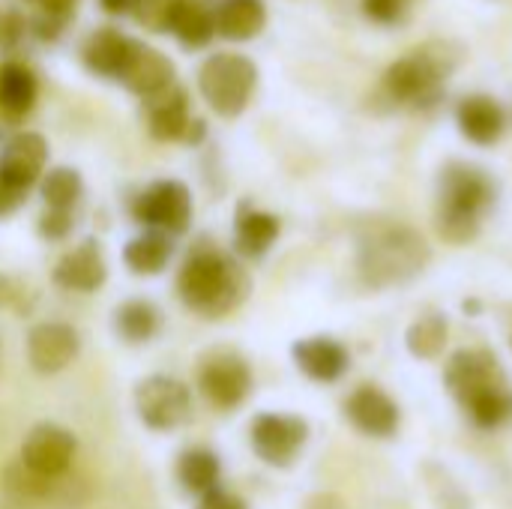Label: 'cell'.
<instances>
[{
    "label": "cell",
    "mask_w": 512,
    "mask_h": 509,
    "mask_svg": "<svg viewBox=\"0 0 512 509\" xmlns=\"http://www.w3.org/2000/svg\"><path fill=\"white\" fill-rule=\"evenodd\" d=\"M171 33L180 39L183 48H204L216 36V12L204 0H183L174 15Z\"/></svg>",
    "instance_id": "obj_27"
},
{
    "label": "cell",
    "mask_w": 512,
    "mask_h": 509,
    "mask_svg": "<svg viewBox=\"0 0 512 509\" xmlns=\"http://www.w3.org/2000/svg\"><path fill=\"white\" fill-rule=\"evenodd\" d=\"M135 414L150 432H174L192 423L195 405L183 381L171 375H150L135 387Z\"/></svg>",
    "instance_id": "obj_7"
},
{
    "label": "cell",
    "mask_w": 512,
    "mask_h": 509,
    "mask_svg": "<svg viewBox=\"0 0 512 509\" xmlns=\"http://www.w3.org/2000/svg\"><path fill=\"white\" fill-rule=\"evenodd\" d=\"M39 192L45 201V210H75V204L84 195V180L75 168H51L39 180Z\"/></svg>",
    "instance_id": "obj_28"
},
{
    "label": "cell",
    "mask_w": 512,
    "mask_h": 509,
    "mask_svg": "<svg viewBox=\"0 0 512 509\" xmlns=\"http://www.w3.org/2000/svg\"><path fill=\"white\" fill-rule=\"evenodd\" d=\"M180 3L183 0H135L132 18L150 33H165V30H171Z\"/></svg>",
    "instance_id": "obj_30"
},
{
    "label": "cell",
    "mask_w": 512,
    "mask_h": 509,
    "mask_svg": "<svg viewBox=\"0 0 512 509\" xmlns=\"http://www.w3.org/2000/svg\"><path fill=\"white\" fill-rule=\"evenodd\" d=\"M291 354H294L297 369L318 384H333L348 369V351L336 339H327V336L300 339L291 348Z\"/></svg>",
    "instance_id": "obj_19"
},
{
    "label": "cell",
    "mask_w": 512,
    "mask_h": 509,
    "mask_svg": "<svg viewBox=\"0 0 512 509\" xmlns=\"http://www.w3.org/2000/svg\"><path fill=\"white\" fill-rule=\"evenodd\" d=\"M447 387L483 429H498L512 417V393L498 360L486 351H459L447 366Z\"/></svg>",
    "instance_id": "obj_2"
},
{
    "label": "cell",
    "mask_w": 512,
    "mask_h": 509,
    "mask_svg": "<svg viewBox=\"0 0 512 509\" xmlns=\"http://www.w3.org/2000/svg\"><path fill=\"white\" fill-rule=\"evenodd\" d=\"M252 291L246 270L210 243H198L180 273H177V294L186 309L204 318H222L234 312Z\"/></svg>",
    "instance_id": "obj_1"
},
{
    "label": "cell",
    "mask_w": 512,
    "mask_h": 509,
    "mask_svg": "<svg viewBox=\"0 0 512 509\" xmlns=\"http://www.w3.org/2000/svg\"><path fill=\"white\" fill-rule=\"evenodd\" d=\"M39 96V81L33 69L21 60L0 63V117L6 123H21Z\"/></svg>",
    "instance_id": "obj_20"
},
{
    "label": "cell",
    "mask_w": 512,
    "mask_h": 509,
    "mask_svg": "<svg viewBox=\"0 0 512 509\" xmlns=\"http://www.w3.org/2000/svg\"><path fill=\"white\" fill-rule=\"evenodd\" d=\"M27 21L18 9H0V48L9 51L24 39Z\"/></svg>",
    "instance_id": "obj_34"
},
{
    "label": "cell",
    "mask_w": 512,
    "mask_h": 509,
    "mask_svg": "<svg viewBox=\"0 0 512 509\" xmlns=\"http://www.w3.org/2000/svg\"><path fill=\"white\" fill-rule=\"evenodd\" d=\"M42 3V21H39V36L45 42H54L60 36V30L69 24V18L78 9V0H39Z\"/></svg>",
    "instance_id": "obj_31"
},
{
    "label": "cell",
    "mask_w": 512,
    "mask_h": 509,
    "mask_svg": "<svg viewBox=\"0 0 512 509\" xmlns=\"http://www.w3.org/2000/svg\"><path fill=\"white\" fill-rule=\"evenodd\" d=\"M258 87V66L246 54L219 51L198 69V90L219 117H240Z\"/></svg>",
    "instance_id": "obj_6"
},
{
    "label": "cell",
    "mask_w": 512,
    "mask_h": 509,
    "mask_svg": "<svg viewBox=\"0 0 512 509\" xmlns=\"http://www.w3.org/2000/svg\"><path fill=\"white\" fill-rule=\"evenodd\" d=\"M72 228H75L72 210H45V213L39 216V234H42L45 240L60 243V240H66V237L72 234Z\"/></svg>",
    "instance_id": "obj_33"
},
{
    "label": "cell",
    "mask_w": 512,
    "mask_h": 509,
    "mask_svg": "<svg viewBox=\"0 0 512 509\" xmlns=\"http://www.w3.org/2000/svg\"><path fill=\"white\" fill-rule=\"evenodd\" d=\"M447 345V321L444 315H426L408 330V351L420 360H435Z\"/></svg>",
    "instance_id": "obj_29"
},
{
    "label": "cell",
    "mask_w": 512,
    "mask_h": 509,
    "mask_svg": "<svg viewBox=\"0 0 512 509\" xmlns=\"http://www.w3.org/2000/svg\"><path fill=\"white\" fill-rule=\"evenodd\" d=\"M105 279H108V264L99 240L78 243L54 267V285L75 294H93L105 285Z\"/></svg>",
    "instance_id": "obj_15"
},
{
    "label": "cell",
    "mask_w": 512,
    "mask_h": 509,
    "mask_svg": "<svg viewBox=\"0 0 512 509\" xmlns=\"http://www.w3.org/2000/svg\"><path fill=\"white\" fill-rule=\"evenodd\" d=\"M198 387L204 399L219 411L240 408L252 393V369L249 363L228 348H219L201 360L198 369Z\"/></svg>",
    "instance_id": "obj_9"
},
{
    "label": "cell",
    "mask_w": 512,
    "mask_h": 509,
    "mask_svg": "<svg viewBox=\"0 0 512 509\" xmlns=\"http://www.w3.org/2000/svg\"><path fill=\"white\" fill-rule=\"evenodd\" d=\"M129 48H132V39L126 33H120L117 27H99L96 33L87 36L81 48V60L93 75L117 78L129 57Z\"/></svg>",
    "instance_id": "obj_21"
},
{
    "label": "cell",
    "mask_w": 512,
    "mask_h": 509,
    "mask_svg": "<svg viewBox=\"0 0 512 509\" xmlns=\"http://www.w3.org/2000/svg\"><path fill=\"white\" fill-rule=\"evenodd\" d=\"M162 327V315L150 300H126L114 312V333L126 345H144L150 342Z\"/></svg>",
    "instance_id": "obj_26"
},
{
    "label": "cell",
    "mask_w": 512,
    "mask_h": 509,
    "mask_svg": "<svg viewBox=\"0 0 512 509\" xmlns=\"http://www.w3.org/2000/svg\"><path fill=\"white\" fill-rule=\"evenodd\" d=\"M48 165V141L39 132H18L0 150V183L15 192H30Z\"/></svg>",
    "instance_id": "obj_13"
},
{
    "label": "cell",
    "mask_w": 512,
    "mask_h": 509,
    "mask_svg": "<svg viewBox=\"0 0 512 509\" xmlns=\"http://www.w3.org/2000/svg\"><path fill=\"white\" fill-rule=\"evenodd\" d=\"M345 414L363 435H372V438H390L399 429L396 402L372 384L351 393V399L345 402Z\"/></svg>",
    "instance_id": "obj_16"
},
{
    "label": "cell",
    "mask_w": 512,
    "mask_h": 509,
    "mask_svg": "<svg viewBox=\"0 0 512 509\" xmlns=\"http://www.w3.org/2000/svg\"><path fill=\"white\" fill-rule=\"evenodd\" d=\"M78 453V441L69 429L57 423H39L24 435L21 444V465L42 477V480H57L72 468V459Z\"/></svg>",
    "instance_id": "obj_11"
},
{
    "label": "cell",
    "mask_w": 512,
    "mask_h": 509,
    "mask_svg": "<svg viewBox=\"0 0 512 509\" xmlns=\"http://www.w3.org/2000/svg\"><path fill=\"white\" fill-rule=\"evenodd\" d=\"M117 81L132 90L135 96L141 99H153L159 96L162 90L174 87V63L168 54H162L159 48L153 45H144V42H135L132 39V48H129V57L117 75Z\"/></svg>",
    "instance_id": "obj_14"
},
{
    "label": "cell",
    "mask_w": 512,
    "mask_h": 509,
    "mask_svg": "<svg viewBox=\"0 0 512 509\" xmlns=\"http://www.w3.org/2000/svg\"><path fill=\"white\" fill-rule=\"evenodd\" d=\"M132 219L168 237L186 234L192 222V192L180 180H156L132 201Z\"/></svg>",
    "instance_id": "obj_8"
},
{
    "label": "cell",
    "mask_w": 512,
    "mask_h": 509,
    "mask_svg": "<svg viewBox=\"0 0 512 509\" xmlns=\"http://www.w3.org/2000/svg\"><path fill=\"white\" fill-rule=\"evenodd\" d=\"M99 3H102V9H105V12H111V15L132 12V6H135V0H99Z\"/></svg>",
    "instance_id": "obj_38"
},
{
    "label": "cell",
    "mask_w": 512,
    "mask_h": 509,
    "mask_svg": "<svg viewBox=\"0 0 512 509\" xmlns=\"http://www.w3.org/2000/svg\"><path fill=\"white\" fill-rule=\"evenodd\" d=\"M411 6L414 0H363V12L375 24H402Z\"/></svg>",
    "instance_id": "obj_32"
},
{
    "label": "cell",
    "mask_w": 512,
    "mask_h": 509,
    "mask_svg": "<svg viewBox=\"0 0 512 509\" xmlns=\"http://www.w3.org/2000/svg\"><path fill=\"white\" fill-rule=\"evenodd\" d=\"M81 354V336L63 321H42L27 333V363L39 375H57L69 369Z\"/></svg>",
    "instance_id": "obj_12"
},
{
    "label": "cell",
    "mask_w": 512,
    "mask_h": 509,
    "mask_svg": "<svg viewBox=\"0 0 512 509\" xmlns=\"http://www.w3.org/2000/svg\"><path fill=\"white\" fill-rule=\"evenodd\" d=\"M495 204V183L486 171L453 162L441 174L438 189V231L450 243H471L480 231L483 213Z\"/></svg>",
    "instance_id": "obj_4"
},
{
    "label": "cell",
    "mask_w": 512,
    "mask_h": 509,
    "mask_svg": "<svg viewBox=\"0 0 512 509\" xmlns=\"http://www.w3.org/2000/svg\"><path fill=\"white\" fill-rule=\"evenodd\" d=\"M219 477H222V465L219 456L207 447H192L183 450L177 459V483L183 486V492L204 498L207 492L219 489Z\"/></svg>",
    "instance_id": "obj_25"
},
{
    "label": "cell",
    "mask_w": 512,
    "mask_h": 509,
    "mask_svg": "<svg viewBox=\"0 0 512 509\" xmlns=\"http://www.w3.org/2000/svg\"><path fill=\"white\" fill-rule=\"evenodd\" d=\"M456 120H459L462 135L480 147L498 144L507 129V114H504L501 102L492 96H483V93L465 96L456 108Z\"/></svg>",
    "instance_id": "obj_17"
},
{
    "label": "cell",
    "mask_w": 512,
    "mask_h": 509,
    "mask_svg": "<svg viewBox=\"0 0 512 509\" xmlns=\"http://www.w3.org/2000/svg\"><path fill=\"white\" fill-rule=\"evenodd\" d=\"M174 255V237L159 231H144L132 237L123 249V264L135 276H159Z\"/></svg>",
    "instance_id": "obj_23"
},
{
    "label": "cell",
    "mask_w": 512,
    "mask_h": 509,
    "mask_svg": "<svg viewBox=\"0 0 512 509\" xmlns=\"http://www.w3.org/2000/svg\"><path fill=\"white\" fill-rule=\"evenodd\" d=\"M465 57V48L453 39H429L399 57L384 72V93L396 105L423 108L432 105L444 87V81L459 69Z\"/></svg>",
    "instance_id": "obj_3"
},
{
    "label": "cell",
    "mask_w": 512,
    "mask_h": 509,
    "mask_svg": "<svg viewBox=\"0 0 512 509\" xmlns=\"http://www.w3.org/2000/svg\"><path fill=\"white\" fill-rule=\"evenodd\" d=\"M192 120L189 96L177 84L147 99V129L156 141H186Z\"/></svg>",
    "instance_id": "obj_18"
},
{
    "label": "cell",
    "mask_w": 512,
    "mask_h": 509,
    "mask_svg": "<svg viewBox=\"0 0 512 509\" xmlns=\"http://www.w3.org/2000/svg\"><path fill=\"white\" fill-rule=\"evenodd\" d=\"M279 219L273 213L255 210V207H240L234 219V249L243 258H261L273 249L279 240Z\"/></svg>",
    "instance_id": "obj_22"
},
{
    "label": "cell",
    "mask_w": 512,
    "mask_h": 509,
    "mask_svg": "<svg viewBox=\"0 0 512 509\" xmlns=\"http://www.w3.org/2000/svg\"><path fill=\"white\" fill-rule=\"evenodd\" d=\"M195 509H249V507H246V501H243V498H237V495H231V492H225V489H213V492H207L204 498H198V507Z\"/></svg>",
    "instance_id": "obj_35"
},
{
    "label": "cell",
    "mask_w": 512,
    "mask_h": 509,
    "mask_svg": "<svg viewBox=\"0 0 512 509\" xmlns=\"http://www.w3.org/2000/svg\"><path fill=\"white\" fill-rule=\"evenodd\" d=\"M21 285H15L9 276H0V309H6V306H15L18 300H21Z\"/></svg>",
    "instance_id": "obj_37"
},
{
    "label": "cell",
    "mask_w": 512,
    "mask_h": 509,
    "mask_svg": "<svg viewBox=\"0 0 512 509\" xmlns=\"http://www.w3.org/2000/svg\"><path fill=\"white\" fill-rule=\"evenodd\" d=\"M267 24V9L261 0H225L216 9V33L234 42L255 39Z\"/></svg>",
    "instance_id": "obj_24"
},
{
    "label": "cell",
    "mask_w": 512,
    "mask_h": 509,
    "mask_svg": "<svg viewBox=\"0 0 512 509\" xmlns=\"http://www.w3.org/2000/svg\"><path fill=\"white\" fill-rule=\"evenodd\" d=\"M255 456L270 468H288L300 456L309 426L294 414H258L249 429Z\"/></svg>",
    "instance_id": "obj_10"
},
{
    "label": "cell",
    "mask_w": 512,
    "mask_h": 509,
    "mask_svg": "<svg viewBox=\"0 0 512 509\" xmlns=\"http://www.w3.org/2000/svg\"><path fill=\"white\" fill-rule=\"evenodd\" d=\"M24 192H15V189H9V186H3L0 183V219H6V216H12L21 204H24Z\"/></svg>",
    "instance_id": "obj_36"
},
{
    "label": "cell",
    "mask_w": 512,
    "mask_h": 509,
    "mask_svg": "<svg viewBox=\"0 0 512 509\" xmlns=\"http://www.w3.org/2000/svg\"><path fill=\"white\" fill-rule=\"evenodd\" d=\"M429 258L432 249L414 228L384 225L360 240L357 267L372 288H390L423 273Z\"/></svg>",
    "instance_id": "obj_5"
}]
</instances>
